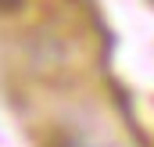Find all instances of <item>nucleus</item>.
I'll list each match as a JSON object with an SVG mask.
<instances>
[{
  "mask_svg": "<svg viewBox=\"0 0 154 147\" xmlns=\"http://www.w3.org/2000/svg\"><path fill=\"white\" fill-rule=\"evenodd\" d=\"M68 147H79V144H68Z\"/></svg>",
  "mask_w": 154,
  "mask_h": 147,
  "instance_id": "f257e3e1",
  "label": "nucleus"
}]
</instances>
